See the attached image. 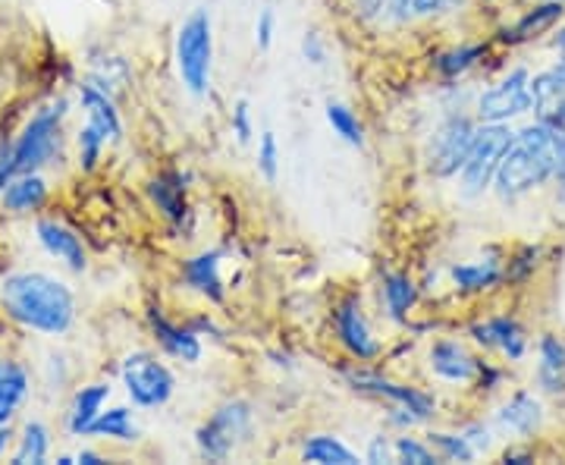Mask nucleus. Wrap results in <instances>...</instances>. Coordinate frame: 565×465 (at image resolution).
<instances>
[{
	"label": "nucleus",
	"mask_w": 565,
	"mask_h": 465,
	"mask_svg": "<svg viewBox=\"0 0 565 465\" xmlns=\"http://www.w3.org/2000/svg\"><path fill=\"white\" fill-rule=\"evenodd\" d=\"M0 311L22 330L57 340L79 321V299L57 274L10 271L0 281Z\"/></svg>",
	"instance_id": "obj_1"
},
{
	"label": "nucleus",
	"mask_w": 565,
	"mask_h": 465,
	"mask_svg": "<svg viewBox=\"0 0 565 465\" xmlns=\"http://www.w3.org/2000/svg\"><path fill=\"white\" fill-rule=\"evenodd\" d=\"M556 161H559L556 126L546 117H534L522 129H515V142L503 158V167H500L490 192L503 204L522 202L553 182Z\"/></svg>",
	"instance_id": "obj_2"
},
{
	"label": "nucleus",
	"mask_w": 565,
	"mask_h": 465,
	"mask_svg": "<svg viewBox=\"0 0 565 465\" xmlns=\"http://www.w3.org/2000/svg\"><path fill=\"white\" fill-rule=\"evenodd\" d=\"M73 104L66 98L41 104L39 110L22 123L20 133L10 139L13 145V167L17 173H44L57 163L66 151V120Z\"/></svg>",
	"instance_id": "obj_3"
},
{
	"label": "nucleus",
	"mask_w": 565,
	"mask_h": 465,
	"mask_svg": "<svg viewBox=\"0 0 565 465\" xmlns=\"http://www.w3.org/2000/svg\"><path fill=\"white\" fill-rule=\"evenodd\" d=\"M340 378H343L352 393H359L364 400L408 409L422 422V427L434 425V419L440 415V400H437L434 390L412 384V381H399L390 371H381L377 364L349 362L340 368Z\"/></svg>",
	"instance_id": "obj_4"
},
{
	"label": "nucleus",
	"mask_w": 565,
	"mask_h": 465,
	"mask_svg": "<svg viewBox=\"0 0 565 465\" xmlns=\"http://www.w3.org/2000/svg\"><path fill=\"white\" fill-rule=\"evenodd\" d=\"M255 431H258L255 403L245 397H230L214 405V412L195 427L192 441L199 456L207 463H230L245 444L255 441Z\"/></svg>",
	"instance_id": "obj_5"
},
{
	"label": "nucleus",
	"mask_w": 565,
	"mask_h": 465,
	"mask_svg": "<svg viewBox=\"0 0 565 465\" xmlns=\"http://www.w3.org/2000/svg\"><path fill=\"white\" fill-rule=\"evenodd\" d=\"M173 66L185 95L207 98L214 82V20L211 13L199 7L192 10L177 29L173 39Z\"/></svg>",
	"instance_id": "obj_6"
},
{
	"label": "nucleus",
	"mask_w": 565,
	"mask_h": 465,
	"mask_svg": "<svg viewBox=\"0 0 565 465\" xmlns=\"http://www.w3.org/2000/svg\"><path fill=\"white\" fill-rule=\"evenodd\" d=\"M478 117L475 110H465V107H446L444 117L434 123V129L427 133L422 148V163L424 173L430 180L449 182L459 177L465 158L475 145L478 136Z\"/></svg>",
	"instance_id": "obj_7"
},
{
	"label": "nucleus",
	"mask_w": 565,
	"mask_h": 465,
	"mask_svg": "<svg viewBox=\"0 0 565 465\" xmlns=\"http://www.w3.org/2000/svg\"><path fill=\"white\" fill-rule=\"evenodd\" d=\"M120 384L132 409L158 412L177 397V371L167 364L161 349H132L120 362Z\"/></svg>",
	"instance_id": "obj_8"
},
{
	"label": "nucleus",
	"mask_w": 565,
	"mask_h": 465,
	"mask_svg": "<svg viewBox=\"0 0 565 465\" xmlns=\"http://www.w3.org/2000/svg\"><path fill=\"white\" fill-rule=\"evenodd\" d=\"M330 334L349 362L377 364L386 356V344L377 337L359 289H349L330 305Z\"/></svg>",
	"instance_id": "obj_9"
},
{
	"label": "nucleus",
	"mask_w": 565,
	"mask_h": 465,
	"mask_svg": "<svg viewBox=\"0 0 565 465\" xmlns=\"http://www.w3.org/2000/svg\"><path fill=\"white\" fill-rule=\"evenodd\" d=\"M515 142V129L512 123H481L475 145L465 158L462 170H459V195L475 202L484 199L487 192L493 189V180L503 167V158L509 155V148Z\"/></svg>",
	"instance_id": "obj_10"
},
{
	"label": "nucleus",
	"mask_w": 565,
	"mask_h": 465,
	"mask_svg": "<svg viewBox=\"0 0 565 465\" xmlns=\"http://www.w3.org/2000/svg\"><path fill=\"white\" fill-rule=\"evenodd\" d=\"M471 110L478 123H515L531 117V70L525 63L505 70L493 85L475 95Z\"/></svg>",
	"instance_id": "obj_11"
},
{
	"label": "nucleus",
	"mask_w": 565,
	"mask_h": 465,
	"mask_svg": "<svg viewBox=\"0 0 565 465\" xmlns=\"http://www.w3.org/2000/svg\"><path fill=\"white\" fill-rule=\"evenodd\" d=\"M465 337H468V344L475 346V349L493 352V356H500L505 364L525 362L527 352L534 349L527 327L522 324V318H515L512 311L481 315V318L468 321Z\"/></svg>",
	"instance_id": "obj_12"
},
{
	"label": "nucleus",
	"mask_w": 565,
	"mask_h": 465,
	"mask_svg": "<svg viewBox=\"0 0 565 465\" xmlns=\"http://www.w3.org/2000/svg\"><path fill=\"white\" fill-rule=\"evenodd\" d=\"M481 359L484 356H478L462 337H437V340L427 344L424 368L437 384L471 390L478 371H481Z\"/></svg>",
	"instance_id": "obj_13"
},
{
	"label": "nucleus",
	"mask_w": 565,
	"mask_h": 465,
	"mask_svg": "<svg viewBox=\"0 0 565 465\" xmlns=\"http://www.w3.org/2000/svg\"><path fill=\"white\" fill-rule=\"evenodd\" d=\"M565 20L563 0H534L512 22L500 25L493 32V44L500 47H525V44H537L546 35H553V29Z\"/></svg>",
	"instance_id": "obj_14"
},
{
	"label": "nucleus",
	"mask_w": 565,
	"mask_h": 465,
	"mask_svg": "<svg viewBox=\"0 0 565 465\" xmlns=\"http://www.w3.org/2000/svg\"><path fill=\"white\" fill-rule=\"evenodd\" d=\"M145 324H148V334H151L154 346L161 349L167 359L182 364H199L204 359L202 334L192 324L173 321L161 305H151L145 311Z\"/></svg>",
	"instance_id": "obj_15"
},
{
	"label": "nucleus",
	"mask_w": 565,
	"mask_h": 465,
	"mask_svg": "<svg viewBox=\"0 0 565 465\" xmlns=\"http://www.w3.org/2000/svg\"><path fill=\"white\" fill-rule=\"evenodd\" d=\"M422 284L408 271L381 267V274H377V308H381L384 321L408 330V324L415 318V308L422 305Z\"/></svg>",
	"instance_id": "obj_16"
},
{
	"label": "nucleus",
	"mask_w": 565,
	"mask_h": 465,
	"mask_svg": "<svg viewBox=\"0 0 565 465\" xmlns=\"http://www.w3.org/2000/svg\"><path fill=\"white\" fill-rule=\"evenodd\" d=\"M189 182L192 177L180 167H163L154 177L145 182V195L151 208L161 214L163 223H170L173 230H182L192 218V202H189Z\"/></svg>",
	"instance_id": "obj_17"
},
{
	"label": "nucleus",
	"mask_w": 565,
	"mask_h": 465,
	"mask_svg": "<svg viewBox=\"0 0 565 465\" xmlns=\"http://www.w3.org/2000/svg\"><path fill=\"white\" fill-rule=\"evenodd\" d=\"M446 281L459 299H484L505 286V258L487 252L481 258H465L446 267Z\"/></svg>",
	"instance_id": "obj_18"
},
{
	"label": "nucleus",
	"mask_w": 565,
	"mask_h": 465,
	"mask_svg": "<svg viewBox=\"0 0 565 465\" xmlns=\"http://www.w3.org/2000/svg\"><path fill=\"white\" fill-rule=\"evenodd\" d=\"M546 425V409L541 393L519 387L493 412V427L515 441H534Z\"/></svg>",
	"instance_id": "obj_19"
},
{
	"label": "nucleus",
	"mask_w": 565,
	"mask_h": 465,
	"mask_svg": "<svg viewBox=\"0 0 565 465\" xmlns=\"http://www.w3.org/2000/svg\"><path fill=\"white\" fill-rule=\"evenodd\" d=\"M32 230H35V243L41 245V252L51 255L63 271H70V274H85L88 271L92 258H88L85 240L70 223L61 221V218H51V214H39Z\"/></svg>",
	"instance_id": "obj_20"
},
{
	"label": "nucleus",
	"mask_w": 565,
	"mask_h": 465,
	"mask_svg": "<svg viewBox=\"0 0 565 465\" xmlns=\"http://www.w3.org/2000/svg\"><path fill=\"white\" fill-rule=\"evenodd\" d=\"M223 249H202L180 262V284L207 305H223L230 296V286L223 281Z\"/></svg>",
	"instance_id": "obj_21"
},
{
	"label": "nucleus",
	"mask_w": 565,
	"mask_h": 465,
	"mask_svg": "<svg viewBox=\"0 0 565 465\" xmlns=\"http://www.w3.org/2000/svg\"><path fill=\"white\" fill-rule=\"evenodd\" d=\"M76 102H79L85 120L92 123L107 142L122 145V139H126V123H122L120 102L110 92L98 88L95 82L82 80L76 85Z\"/></svg>",
	"instance_id": "obj_22"
},
{
	"label": "nucleus",
	"mask_w": 565,
	"mask_h": 465,
	"mask_svg": "<svg viewBox=\"0 0 565 465\" xmlns=\"http://www.w3.org/2000/svg\"><path fill=\"white\" fill-rule=\"evenodd\" d=\"M51 204V180L44 173H17L0 192V211L10 218H39Z\"/></svg>",
	"instance_id": "obj_23"
},
{
	"label": "nucleus",
	"mask_w": 565,
	"mask_h": 465,
	"mask_svg": "<svg viewBox=\"0 0 565 465\" xmlns=\"http://www.w3.org/2000/svg\"><path fill=\"white\" fill-rule=\"evenodd\" d=\"M537 364H534V387L541 397L565 400V337L546 330L534 344Z\"/></svg>",
	"instance_id": "obj_24"
},
{
	"label": "nucleus",
	"mask_w": 565,
	"mask_h": 465,
	"mask_svg": "<svg viewBox=\"0 0 565 465\" xmlns=\"http://www.w3.org/2000/svg\"><path fill=\"white\" fill-rule=\"evenodd\" d=\"M493 54V39L481 41H462V44H452V47H444L430 57V73L437 76L446 85L465 80L471 70L484 66V61H490Z\"/></svg>",
	"instance_id": "obj_25"
},
{
	"label": "nucleus",
	"mask_w": 565,
	"mask_h": 465,
	"mask_svg": "<svg viewBox=\"0 0 565 465\" xmlns=\"http://www.w3.org/2000/svg\"><path fill=\"white\" fill-rule=\"evenodd\" d=\"M114 397V387L110 381H92V384H82L73 390L66 412H63V431L70 437H85L92 422L102 415V409L110 403Z\"/></svg>",
	"instance_id": "obj_26"
},
{
	"label": "nucleus",
	"mask_w": 565,
	"mask_h": 465,
	"mask_svg": "<svg viewBox=\"0 0 565 465\" xmlns=\"http://www.w3.org/2000/svg\"><path fill=\"white\" fill-rule=\"evenodd\" d=\"M32 390H35L32 368L22 359L3 356L0 359V425L17 422V415L32 400Z\"/></svg>",
	"instance_id": "obj_27"
},
{
	"label": "nucleus",
	"mask_w": 565,
	"mask_h": 465,
	"mask_svg": "<svg viewBox=\"0 0 565 465\" xmlns=\"http://www.w3.org/2000/svg\"><path fill=\"white\" fill-rule=\"evenodd\" d=\"M92 441L98 444H139L141 441V427L136 422V412H132V403L129 405H104L102 415L92 422L88 434Z\"/></svg>",
	"instance_id": "obj_28"
},
{
	"label": "nucleus",
	"mask_w": 565,
	"mask_h": 465,
	"mask_svg": "<svg viewBox=\"0 0 565 465\" xmlns=\"http://www.w3.org/2000/svg\"><path fill=\"white\" fill-rule=\"evenodd\" d=\"M299 459L311 465H359L364 463L359 450L345 444L340 434L330 431H311L299 444Z\"/></svg>",
	"instance_id": "obj_29"
},
{
	"label": "nucleus",
	"mask_w": 565,
	"mask_h": 465,
	"mask_svg": "<svg viewBox=\"0 0 565 465\" xmlns=\"http://www.w3.org/2000/svg\"><path fill=\"white\" fill-rule=\"evenodd\" d=\"M565 104V57L531 73V117H550Z\"/></svg>",
	"instance_id": "obj_30"
},
{
	"label": "nucleus",
	"mask_w": 565,
	"mask_h": 465,
	"mask_svg": "<svg viewBox=\"0 0 565 465\" xmlns=\"http://www.w3.org/2000/svg\"><path fill=\"white\" fill-rule=\"evenodd\" d=\"M51 446H54V431L41 419H29L17 427V446L10 453L13 465H41L51 459Z\"/></svg>",
	"instance_id": "obj_31"
},
{
	"label": "nucleus",
	"mask_w": 565,
	"mask_h": 465,
	"mask_svg": "<svg viewBox=\"0 0 565 465\" xmlns=\"http://www.w3.org/2000/svg\"><path fill=\"white\" fill-rule=\"evenodd\" d=\"M88 82H95L98 88L104 92H110L117 102L122 98V92L132 85V66L126 57L120 54H107V51H98V54H92V63H88Z\"/></svg>",
	"instance_id": "obj_32"
},
{
	"label": "nucleus",
	"mask_w": 565,
	"mask_h": 465,
	"mask_svg": "<svg viewBox=\"0 0 565 465\" xmlns=\"http://www.w3.org/2000/svg\"><path fill=\"white\" fill-rule=\"evenodd\" d=\"M323 120L345 148H355V151L367 148V126H364L355 107H349L345 102H327L323 104Z\"/></svg>",
	"instance_id": "obj_33"
},
{
	"label": "nucleus",
	"mask_w": 565,
	"mask_h": 465,
	"mask_svg": "<svg viewBox=\"0 0 565 465\" xmlns=\"http://www.w3.org/2000/svg\"><path fill=\"white\" fill-rule=\"evenodd\" d=\"M107 148H110V142L104 139L102 133L88 120L82 123L79 129H76V136H73V161H76V170L85 173V177H92L102 167Z\"/></svg>",
	"instance_id": "obj_34"
},
{
	"label": "nucleus",
	"mask_w": 565,
	"mask_h": 465,
	"mask_svg": "<svg viewBox=\"0 0 565 465\" xmlns=\"http://www.w3.org/2000/svg\"><path fill=\"white\" fill-rule=\"evenodd\" d=\"M430 446L437 450V456H440V463H475L478 459V453H475V446L468 444V437H465L462 431L456 427V431H449V427H430L427 425V434H424Z\"/></svg>",
	"instance_id": "obj_35"
},
{
	"label": "nucleus",
	"mask_w": 565,
	"mask_h": 465,
	"mask_svg": "<svg viewBox=\"0 0 565 465\" xmlns=\"http://www.w3.org/2000/svg\"><path fill=\"white\" fill-rule=\"evenodd\" d=\"M544 245H519L515 252H509L505 255V286L527 284L537 274V267L544 264Z\"/></svg>",
	"instance_id": "obj_36"
},
{
	"label": "nucleus",
	"mask_w": 565,
	"mask_h": 465,
	"mask_svg": "<svg viewBox=\"0 0 565 465\" xmlns=\"http://www.w3.org/2000/svg\"><path fill=\"white\" fill-rule=\"evenodd\" d=\"M393 450H396V463L403 465H440V456L430 446V441L412 434V431H399L393 437Z\"/></svg>",
	"instance_id": "obj_37"
},
{
	"label": "nucleus",
	"mask_w": 565,
	"mask_h": 465,
	"mask_svg": "<svg viewBox=\"0 0 565 465\" xmlns=\"http://www.w3.org/2000/svg\"><path fill=\"white\" fill-rule=\"evenodd\" d=\"M255 167H258V173H262L264 180L277 182L282 167V148L280 139H277V133H270V129H264L262 133L258 148H255Z\"/></svg>",
	"instance_id": "obj_38"
},
{
	"label": "nucleus",
	"mask_w": 565,
	"mask_h": 465,
	"mask_svg": "<svg viewBox=\"0 0 565 465\" xmlns=\"http://www.w3.org/2000/svg\"><path fill=\"white\" fill-rule=\"evenodd\" d=\"M230 133L239 145H248L255 139V114H252L248 98H236L230 107Z\"/></svg>",
	"instance_id": "obj_39"
},
{
	"label": "nucleus",
	"mask_w": 565,
	"mask_h": 465,
	"mask_svg": "<svg viewBox=\"0 0 565 465\" xmlns=\"http://www.w3.org/2000/svg\"><path fill=\"white\" fill-rule=\"evenodd\" d=\"M299 51H302V61L308 66H327L330 63V44L323 39L321 29H305Z\"/></svg>",
	"instance_id": "obj_40"
},
{
	"label": "nucleus",
	"mask_w": 565,
	"mask_h": 465,
	"mask_svg": "<svg viewBox=\"0 0 565 465\" xmlns=\"http://www.w3.org/2000/svg\"><path fill=\"white\" fill-rule=\"evenodd\" d=\"M362 459L367 465H393L396 463V450H393V434L390 431H377L367 437Z\"/></svg>",
	"instance_id": "obj_41"
},
{
	"label": "nucleus",
	"mask_w": 565,
	"mask_h": 465,
	"mask_svg": "<svg viewBox=\"0 0 565 465\" xmlns=\"http://www.w3.org/2000/svg\"><path fill=\"white\" fill-rule=\"evenodd\" d=\"M459 431H462L465 437H468V444L475 446V453H478V456H484V453H490V450H493L497 427L490 425V422H484V419H471V422H465Z\"/></svg>",
	"instance_id": "obj_42"
},
{
	"label": "nucleus",
	"mask_w": 565,
	"mask_h": 465,
	"mask_svg": "<svg viewBox=\"0 0 565 465\" xmlns=\"http://www.w3.org/2000/svg\"><path fill=\"white\" fill-rule=\"evenodd\" d=\"M468 0H415V20L418 22H437L444 17H452L459 7Z\"/></svg>",
	"instance_id": "obj_43"
},
{
	"label": "nucleus",
	"mask_w": 565,
	"mask_h": 465,
	"mask_svg": "<svg viewBox=\"0 0 565 465\" xmlns=\"http://www.w3.org/2000/svg\"><path fill=\"white\" fill-rule=\"evenodd\" d=\"M415 20V0H386L384 3V17H381V25L384 29H405Z\"/></svg>",
	"instance_id": "obj_44"
},
{
	"label": "nucleus",
	"mask_w": 565,
	"mask_h": 465,
	"mask_svg": "<svg viewBox=\"0 0 565 465\" xmlns=\"http://www.w3.org/2000/svg\"><path fill=\"white\" fill-rule=\"evenodd\" d=\"M277 41V10L274 7H262V13L255 17V47L258 51H270Z\"/></svg>",
	"instance_id": "obj_45"
},
{
	"label": "nucleus",
	"mask_w": 565,
	"mask_h": 465,
	"mask_svg": "<svg viewBox=\"0 0 565 465\" xmlns=\"http://www.w3.org/2000/svg\"><path fill=\"white\" fill-rule=\"evenodd\" d=\"M503 381H505L503 364L490 362V359H481V371H478V378H475L471 390H475V393H484V397H490V393H497V390L503 387Z\"/></svg>",
	"instance_id": "obj_46"
},
{
	"label": "nucleus",
	"mask_w": 565,
	"mask_h": 465,
	"mask_svg": "<svg viewBox=\"0 0 565 465\" xmlns=\"http://www.w3.org/2000/svg\"><path fill=\"white\" fill-rule=\"evenodd\" d=\"M386 0H345V10L359 25H381Z\"/></svg>",
	"instance_id": "obj_47"
},
{
	"label": "nucleus",
	"mask_w": 565,
	"mask_h": 465,
	"mask_svg": "<svg viewBox=\"0 0 565 465\" xmlns=\"http://www.w3.org/2000/svg\"><path fill=\"white\" fill-rule=\"evenodd\" d=\"M505 465H531L537 463V453L527 446V441H522V444H509L503 450V456H500Z\"/></svg>",
	"instance_id": "obj_48"
},
{
	"label": "nucleus",
	"mask_w": 565,
	"mask_h": 465,
	"mask_svg": "<svg viewBox=\"0 0 565 465\" xmlns=\"http://www.w3.org/2000/svg\"><path fill=\"white\" fill-rule=\"evenodd\" d=\"M17 177V167H13V145L3 136L0 139V192L7 189V182Z\"/></svg>",
	"instance_id": "obj_49"
},
{
	"label": "nucleus",
	"mask_w": 565,
	"mask_h": 465,
	"mask_svg": "<svg viewBox=\"0 0 565 465\" xmlns=\"http://www.w3.org/2000/svg\"><path fill=\"white\" fill-rule=\"evenodd\" d=\"M13 446H17V427L13 422H7V425H0V459H7L13 453Z\"/></svg>",
	"instance_id": "obj_50"
},
{
	"label": "nucleus",
	"mask_w": 565,
	"mask_h": 465,
	"mask_svg": "<svg viewBox=\"0 0 565 465\" xmlns=\"http://www.w3.org/2000/svg\"><path fill=\"white\" fill-rule=\"evenodd\" d=\"M76 463H82V465H102V463H107V456H104L102 450L82 446L79 453H76Z\"/></svg>",
	"instance_id": "obj_51"
},
{
	"label": "nucleus",
	"mask_w": 565,
	"mask_h": 465,
	"mask_svg": "<svg viewBox=\"0 0 565 465\" xmlns=\"http://www.w3.org/2000/svg\"><path fill=\"white\" fill-rule=\"evenodd\" d=\"M550 47L556 51V57H565V20L553 29V35H550Z\"/></svg>",
	"instance_id": "obj_52"
},
{
	"label": "nucleus",
	"mask_w": 565,
	"mask_h": 465,
	"mask_svg": "<svg viewBox=\"0 0 565 465\" xmlns=\"http://www.w3.org/2000/svg\"><path fill=\"white\" fill-rule=\"evenodd\" d=\"M57 463H61V465H73V463H76V456H66V453H63V456H57Z\"/></svg>",
	"instance_id": "obj_53"
},
{
	"label": "nucleus",
	"mask_w": 565,
	"mask_h": 465,
	"mask_svg": "<svg viewBox=\"0 0 565 465\" xmlns=\"http://www.w3.org/2000/svg\"><path fill=\"white\" fill-rule=\"evenodd\" d=\"M484 3H500V0H484Z\"/></svg>",
	"instance_id": "obj_54"
}]
</instances>
